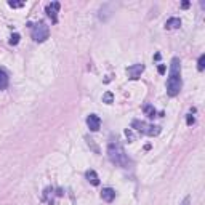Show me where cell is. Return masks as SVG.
<instances>
[{
  "label": "cell",
  "mask_w": 205,
  "mask_h": 205,
  "mask_svg": "<svg viewBox=\"0 0 205 205\" xmlns=\"http://www.w3.org/2000/svg\"><path fill=\"white\" fill-rule=\"evenodd\" d=\"M59 8H61V5L58 2H51V3L47 5L45 11H47L48 18L51 19V23H58V11H59Z\"/></svg>",
  "instance_id": "5b68a950"
},
{
  "label": "cell",
  "mask_w": 205,
  "mask_h": 205,
  "mask_svg": "<svg viewBox=\"0 0 205 205\" xmlns=\"http://www.w3.org/2000/svg\"><path fill=\"white\" fill-rule=\"evenodd\" d=\"M101 197H103V200H106V202H112V200L115 199V191H114L112 187H104V189L101 191Z\"/></svg>",
  "instance_id": "9c48e42d"
},
{
  "label": "cell",
  "mask_w": 205,
  "mask_h": 205,
  "mask_svg": "<svg viewBox=\"0 0 205 205\" xmlns=\"http://www.w3.org/2000/svg\"><path fill=\"white\" fill-rule=\"evenodd\" d=\"M8 5H10L11 8H21V7H24V2H13V0H10Z\"/></svg>",
  "instance_id": "e0dca14e"
},
{
  "label": "cell",
  "mask_w": 205,
  "mask_h": 205,
  "mask_svg": "<svg viewBox=\"0 0 205 205\" xmlns=\"http://www.w3.org/2000/svg\"><path fill=\"white\" fill-rule=\"evenodd\" d=\"M189 5H191L189 2H183V3H181V8H183V10H186V8H189Z\"/></svg>",
  "instance_id": "7402d4cb"
},
{
  "label": "cell",
  "mask_w": 205,
  "mask_h": 205,
  "mask_svg": "<svg viewBox=\"0 0 205 205\" xmlns=\"http://www.w3.org/2000/svg\"><path fill=\"white\" fill-rule=\"evenodd\" d=\"M103 103H106V104L114 103V95H112L111 91H106V93L103 95Z\"/></svg>",
  "instance_id": "5bb4252c"
},
{
  "label": "cell",
  "mask_w": 205,
  "mask_h": 205,
  "mask_svg": "<svg viewBox=\"0 0 205 205\" xmlns=\"http://www.w3.org/2000/svg\"><path fill=\"white\" fill-rule=\"evenodd\" d=\"M143 111H144V114H146L149 119H154V117L157 115V111H156V107H154L152 104H144Z\"/></svg>",
  "instance_id": "7c38bea8"
},
{
  "label": "cell",
  "mask_w": 205,
  "mask_h": 205,
  "mask_svg": "<svg viewBox=\"0 0 205 205\" xmlns=\"http://www.w3.org/2000/svg\"><path fill=\"white\" fill-rule=\"evenodd\" d=\"M8 87V75L3 69H0V90H5Z\"/></svg>",
  "instance_id": "4fadbf2b"
},
{
  "label": "cell",
  "mask_w": 205,
  "mask_h": 205,
  "mask_svg": "<svg viewBox=\"0 0 205 205\" xmlns=\"http://www.w3.org/2000/svg\"><path fill=\"white\" fill-rule=\"evenodd\" d=\"M157 71H159V74H165V71H167V67H165V66H163V64H160Z\"/></svg>",
  "instance_id": "44dd1931"
},
{
  "label": "cell",
  "mask_w": 205,
  "mask_h": 205,
  "mask_svg": "<svg viewBox=\"0 0 205 205\" xmlns=\"http://www.w3.org/2000/svg\"><path fill=\"white\" fill-rule=\"evenodd\" d=\"M181 90V66H180V59L173 58L172 64H170V75L167 80V93L168 96H176Z\"/></svg>",
  "instance_id": "6da1fadb"
},
{
  "label": "cell",
  "mask_w": 205,
  "mask_h": 205,
  "mask_svg": "<svg viewBox=\"0 0 205 205\" xmlns=\"http://www.w3.org/2000/svg\"><path fill=\"white\" fill-rule=\"evenodd\" d=\"M87 125H88L90 131H98L100 127H101V119L96 114H90L87 117Z\"/></svg>",
  "instance_id": "52a82bcc"
},
{
  "label": "cell",
  "mask_w": 205,
  "mask_h": 205,
  "mask_svg": "<svg viewBox=\"0 0 205 205\" xmlns=\"http://www.w3.org/2000/svg\"><path fill=\"white\" fill-rule=\"evenodd\" d=\"M133 128H136L138 131L147 135V136H157L160 133V127L157 125H149L146 124V122H140V120H133V124H131Z\"/></svg>",
  "instance_id": "277c9868"
},
{
  "label": "cell",
  "mask_w": 205,
  "mask_h": 205,
  "mask_svg": "<svg viewBox=\"0 0 205 205\" xmlns=\"http://www.w3.org/2000/svg\"><path fill=\"white\" fill-rule=\"evenodd\" d=\"M112 8H114V5L112 3H106V5H103L101 7V10H100V18L104 21V19H107L109 16L112 15Z\"/></svg>",
  "instance_id": "ba28073f"
},
{
  "label": "cell",
  "mask_w": 205,
  "mask_h": 205,
  "mask_svg": "<svg viewBox=\"0 0 205 205\" xmlns=\"http://www.w3.org/2000/svg\"><path fill=\"white\" fill-rule=\"evenodd\" d=\"M203 67H205V54H202V56L199 58V63H197V69L202 72L203 71Z\"/></svg>",
  "instance_id": "2e32d148"
},
{
  "label": "cell",
  "mask_w": 205,
  "mask_h": 205,
  "mask_svg": "<svg viewBox=\"0 0 205 205\" xmlns=\"http://www.w3.org/2000/svg\"><path fill=\"white\" fill-rule=\"evenodd\" d=\"M19 38H21V35L15 32V34L10 37V45H18V44H19Z\"/></svg>",
  "instance_id": "9a60e30c"
},
{
  "label": "cell",
  "mask_w": 205,
  "mask_h": 205,
  "mask_svg": "<svg viewBox=\"0 0 205 205\" xmlns=\"http://www.w3.org/2000/svg\"><path fill=\"white\" fill-rule=\"evenodd\" d=\"M107 156H109V160H111L114 165L122 167V168H128L130 159L125 154V149L122 147V144L117 140L109 143V146H107Z\"/></svg>",
  "instance_id": "7a4b0ae2"
},
{
  "label": "cell",
  "mask_w": 205,
  "mask_h": 205,
  "mask_svg": "<svg viewBox=\"0 0 205 205\" xmlns=\"http://www.w3.org/2000/svg\"><path fill=\"white\" fill-rule=\"evenodd\" d=\"M180 26H181V19L180 18H170L165 23V29H178Z\"/></svg>",
  "instance_id": "8fae6325"
},
{
  "label": "cell",
  "mask_w": 205,
  "mask_h": 205,
  "mask_svg": "<svg viewBox=\"0 0 205 205\" xmlns=\"http://www.w3.org/2000/svg\"><path fill=\"white\" fill-rule=\"evenodd\" d=\"M194 122H196V119H194V115L192 114H189L187 117H186V124L191 127V125H194Z\"/></svg>",
  "instance_id": "ac0fdd59"
},
{
  "label": "cell",
  "mask_w": 205,
  "mask_h": 205,
  "mask_svg": "<svg viewBox=\"0 0 205 205\" xmlns=\"http://www.w3.org/2000/svg\"><path fill=\"white\" fill-rule=\"evenodd\" d=\"M87 141H88V144H90V146H91V147L95 149V152H100V149H98L96 146H95V143H93V140H88V138H87Z\"/></svg>",
  "instance_id": "ffe728a7"
},
{
  "label": "cell",
  "mask_w": 205,
  "mask_h": 205,
  "mask_svg": "<svg viewBox=\"0 0 205 205\" xmlns=\"http://www.w3.org/2000/svg\"><path fill=\"white\" fill-rule=\"evenodd\" d=\"M85 176H87V180H88L93 186H98V184H100V176L96 175V172H95V170H88V172L85 173Z\"/></svg>",
  "instance_id": "30bf717a"
},
{
  "label": "cell",
  "mask_w": 205,
  "mask_h": 205,
  "mask_svg": "<svg viewBox=\"0 0 205 205\" xmlns=\"http://www.w3.org/2000/svg\"><path fill=\"white\" fill-rule=\"evenodd\" d=\"M125 136H127V138L130 140V143H131V141L135 140V135H133V131H131L130 128H128V130H125Z\"/></svg>",
  "instance_id": "d6986e66"
},
{
  "label": "cell",
  "mask_w": 205,
  "mask_h": 205,
  "mask_svg": "<svg viewBox=\"0 0 205 205\" xmlns=\"http://www.w3.org/2000/svg\"><path fill=\"white\" fill-rule=\"evenodd\" d=\"M189 203H191V199H189V197H186V199L181 202V205H189Z\"/></svg>",
  "instance_id": "603a6c76"
},
{
  "label": "cell",
  "mask_w": 205,
  "mask_h": 205,
  "mask_svg": "<svg viewBox=\"0 0 205 205\" xmlns=\"http://www.w3.org/2000/svg\"><path fill=\"white\" fill-rule=\"evenodd\" d=\"M27 26H29L31 29H32V38L35 40V42H45V40L48 38V35H50V29H48L47 23L38 21L37 24L29 23Z\"/></svg>",
  "instance_id": "3957f363"
},
{
  "label": "cell",
  "mask_w": 205,
  "mask_h": 205,
  "mask_svg": "<svg viewBox=\"0 0 205 205\" xmlns=\"http://www.w3.org/2000/svg\"><path fill=\"white\" fill-rule=\"evenodd\" d=\"M143 71H144V66H143V64H133V66L127 67V74H128V77H130L131 80L140 79L141 74H143Z\"/></svg>",
  "instance_id": "8992f818"
}]
</instances>
